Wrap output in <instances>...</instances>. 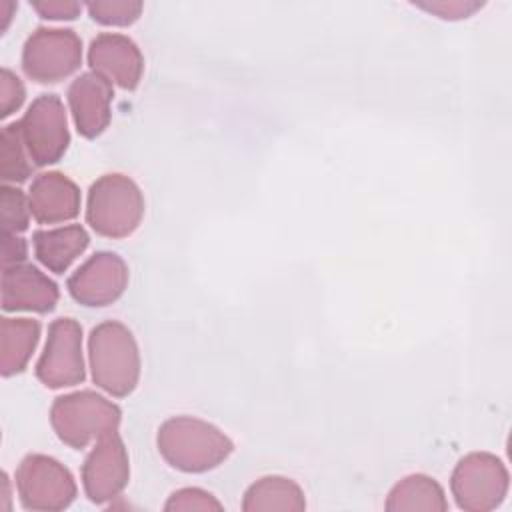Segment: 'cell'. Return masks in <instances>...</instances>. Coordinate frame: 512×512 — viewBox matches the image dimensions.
I'll return each mask as SVG.
<instances>
[{
	"instance_id": "obj_1",
	"label": "cell",
	"mask_w": 512,
	"mask_h": 512,
	"mask_svg": "<svg viewBox=\"0 0 512 512\" xmlns=\"http://www.w3.org/2000/svg\"><path fill=\"white\" fill-rule=\"evenodd\" d=\"M156 444L170 466L192 474L220 466L234 450L220 428L194 416L168 418L158 428Z\"/></svg>"
},
{
	"instance_id": "obj_2",
	"label": "cell",
	"mask_w": 512,
	"mask_h": 512,
	"mask_svg": "<svg viewBox=\"0 0 512 512\" xmlns=\"http://www.w3.org/2000/svg\"><path fill=\"white\" fill-rule=\"evenodd\" d=\"M88 362L94 384L110 396L124 398L134 392L140 378V352L132 332L122 322L106 320L92 328Z\"/></svg>"
},
{
	"instance_id": "obj_3",
	"label": "cell",
	"mask_w": 512,
	"mask_h": 512,
	"mask_svg": "<svg viewBox=\"0 0 512 512\" xmlns=\"http://www.w3.org/2000/svg\"><path fill=\"white\" fill-rule=\"evenodd\" d=\"M120 416V408L94 390L58 396L50 408V422L56 436L76 450L116 432Z\"/></svg>"
},
{
	"instance_id": "obj_4",
	"label": "cell",
	"mask_w": 512,
	"mask_h": 512,
	"mask_svg": "<svg viewBox=\"0 0 512 512\" xmlns=\"http://www.w3.org/2000/svg\"><path fill=\"white\" fill-rule=\"evenodd\" d=\"M144 196L124 174H104L88 190L86 222L106 238H126L142 222Z\"/></svg>"
},
{
	"instance_id": "obj_5",
	"label": "cell",
	"mask_w": 512,
	"mask_h": 512,
	"mask_svg": "<svg viewBox=\"0 0 512 512\" xmlns=\"http://www.w3.org/2000/svg\"><path fill=\"white\" fill-rule=\"evenodd\" d=\"M508 484V470L500 458L490 452H472L456 464L450 490L458 508L466 512H488L502 504Z\"/></svg>"
},
{
	"instance_id": "obj_6",
	"label": "cell",
	"mask_w": 512,
	"mask_h": 512,
	"mask_svg": "<svg viewBox=\"0 0 512 512\" xmlns=\"http://www.w3.org/2000/svg\"><path fill=\"white\" fill-rule=\"evenodd\" d=\"M16 488L26 510L58 512L76 498V482L70 470L46 454H28L16 470Z\"/></svg>"
},
{
	"instance_id": "obj_7",
	"label": "cell",
	"mask_w": 512,
	"mask_h": 512,
	"mask_svg": "<svg viewBox=\"0 0 512 512\" xmlns=\"http://www.w3.org/2000/svg\"><path fill=\"white\" fill-rule=\"evenodd\" d=\"M82 64V40L70 28H36L24 42L22 68L28 78L48 84L74 74Z\"/></svg>"
},
{
	"instance_id": "obj_8",
	"label": "cell",
	"mask_w": 512,
	"mask_h": 512,
	"mask_svg": "<svg viewBox=\"0 0 512 512\" xmlns=\"http://www.w3.org/2000/svg\"><path fill=\"white\" fill-rule=\"evenodd\" d=\"M24 146L34 166L58 162L70 144L64 102L56 94H40L18 120Z\"/></svg>"
},
{
	"instance_id": "obj_9",
	"label": "cell",
	"mask_w": 512,
	"mask_h": 512,
	"mask_svg": "<svg viewBox=\"0 0 512 512\" xmlns=\"http://www.w3.org/2000/svg\"><path fill=\"white\" fill-rule=\"evenodd\" d=\"M36 376L48 388H64L84 382L82 326L76 320L56 318L48 326L44 352L36 362Z\"/></svg>"
},
{
	"instance_id": "obj_10",
	"label": "cell",
	"mask_w": 512,
	"mask_h": 512,
	"mask_svg": "<svg viewBox=\"0 0 512 512\" xmlns=\"http://www.w3.org/2000/svg\"><path fill=\"white\" fill-rule=\"evenodd\" d=\"M130 462L122 438L112 432L96 442L82 464V486L94 504L114 500L128 484Z\"/></svg>"
},
{
	"instance_id": "obj_11",
	"label": "cell",
	"mask_w": 512,
	"mask_h": 512,
	"mask_svg": "<svg viewBox=\"0 0 512 512\" xmlns=\"http://www.w3.org/2000/svg\"><path fill=\"white\" fill-rule=\"evenodd\" d=\"M66 286L70 296L82 306H108L124 294L128 266L114 252H96L70 274Z\"/></svg>"
},
{
	"instance_id": "obj_12",
	"label": "cell",
	"mask_w": 512,
	"mask_h": 512,
	"mask_svg": "<svg viewBox=\"0 0 512 512\" xmlns=\"http://www.w3.org/2000/svg\"><path fill=\"white\" fill-rule=\"evenodd\" d=\"M92 72L104 76L124 90H134L144 72V58L136 42L124 34L102 32L88 48Z\"/></svg>"
},
{
	"instance_id": "obj_13",
	"label": "cell",
	"mask_w": 512,
	"mask_h": 512,
	"mask_svg": "<svg viewBox=\"0 0 512 512\" xmlns=\"http://www.w3.org/2000/svg\"><path fill=\"white\" fill-rule=\"evenodd\" d=\"M58 302V286L34 264L18 262L2 266V308L6 312H52Z\"/></svg>"
},
{
	"instance_id": "obj_14",
	"label": "cell",
	"mask_w": 512,
	"mask_h": 512,
	"mask_svg": "<svg viewBox=\"0 0 512 512\" xmlns=\"http://www.w3.org/2000/svg\"><path fill=\"white\" fill-rule=\"evenodd\" d=\"M112 82L96 72H84L68 88V106L78 134L84 138L100 136L110 124Z\"/></svg>"
},
{
	"instance_id": "obj_15",
	"label": "cell",
	"mask_w": 512,
	"mask_h": 512,
	"mask_svg": "<svg viewBox=\"0 0 512 512\" xmlns=\"http://www.w3.org/2000/svg\"><path fill=\"white\" fill-rule=\"evenodd\" d=\"M28 204L38 224L68 222L80 212V190L62 172H42L30 184Z\"/></svg>"
},
{
	"instance_id": "obj_16",
	"label": "cell",
	"mask_w": 512,
	"mask_h": 512,
	"mask_svg": "<svg viewBox=\"0 0 512 512\" xmlns=\"http://www.w3.org/2000/svg\"><path fill=\"white\" fill-rule=\"evenodd\" d=\"M34 254L50 272L64 274L70 264L88 248L90 236L80 224H68L52 230H36L32 236Z\"/></svg>"
},
{
	"instance_id": "obj_17",
	"label": "cell",
	"mask_w": 512,
	"mask_h": 512,
	"mask_svg": "<svg viewBox=\"0 0 512 512\" xmlns=\"http://www.w3.org/2000/svg\"><path fill=\"white\" fill-rule=\"evenodd\" d=\"M40 340V322L32 318H0V374L4 378L26 368Z\"/></svg>"
},
{
	"instance_id": "obj_18",
	"label": "cell",
	"mask_w": 512,
	"mask_h": 512,
	"mask_svg": "<svg viewBox=\"0 0 512 512\" xmlns=\"http://www.w3.org/2000/svg\"><path fill=\"white\" fill-rule=\"evenodd\" d=\"M306 498L302 488L284 476H264L244 494V512H302Z\"/></svg>"
},
{
	"instance_id": "obj_19",
	"label": "cell",
	"mask_w": 512,
	"mask_h": 512,
	"mask_svg": "<svg viewBox=\"0 0 512 512\" xmlns=\"http://www.w3.org/2000/svg\"><path fill=\"white\" fill-rule=\"evenodd\" d=\"M384 508L388 512H444L448 510L442 486L426 474L402 478L388 494Z\"/></svg>"
},
{
	"instance_id": "obj_20",
	"label": "cell",
	"mask_w": 512,
	"mask_h": 512,
	"mask_svg": "<svg viewBox=\"0 0 512 512\" xmlns=\"http://www.w3.org/2000/svg\"><path fill=\"white\" fill-rule=\"evenodd\" d=\"M34 170V162L22 140L20 124L12 122L0 134V174L4 182H24Z\"/></svg>"
},
{
	"instance_id": "obj_21",
	"label": "cell",
	"mask_w": 512,
	"mask_h": 512,
	"mask_svg": "<svg viewBox=\"0 0 512 512\" xmlns=\"http://www.w3.org/2000/svg\"><path fill=\"white\" fill-rule=\"evenodd\" d=\"M142 8V2L134 0H96L86 4L92 20L104 26H130L140 18Z\"/></svg>"
},
{
	"instance_id": "obj_22",
	"label": "cell",
	"mask_w": 512,
	"mask_h": 512,
	"mask_svg": "<svg viewBox=\"0 0 512 512\" xmlns=\"http://www.w3.org/2000/svg\"><path fill=\"white\" fill-rule=\"evenodd\" d=\"M0 210H2V232L18 234L30 224V204L28 196L16 186L4 184L0 190Z\"/></svg>"
},
{
	"instance_id": "obj_23",
	"label": "cell",
	"mask_w": 512,
	"mask_h": 512,
	"mask_svg": "<svg viewBox=\"0 0 512 512\" xmlns=\"http://www.w3.org/2000/svg\"><path fill=\"white\" fill-rule=\"evenodd\" d=\"M168 512H190V510H222V504L202 488L176 490L164 504Z\"/></svg>"
},
{
	"instance_id": "obj_24",
	"label": "cell",
	"mask_w": 512,
	"mask_h": 512,
	"mask_svg": "<svg viewBox=\"0 0 512 512\" xmlns=\"http://www.w3.org/2000/svg\"><path fill=\"white\" fill-rule=\"evenodd\" d=\"M26 98V90L22 80L8 68L0 72V118H8L16 112Z\"/></svg>"
},
{
	"instance_id": "obj_25",
	"label": "cell",
	"mask_w": 512,
	"mask_h": 512,
	"mask_svg": "<svg viewBox=\"0 0 512 512\" xmlns=\"http://www.w3.org/2000/svg\"><path fill=\"white\" fill-rule=\"evenodd\" d=\"M416 6L444 20H462L472 16L484 4L472 2V0H436V2H416Z\"/></svg>"
},
{
	"instance_id": "obj_26",
	"label": "cell",
	"mask_w": 512,
	"mask_h": 512,
	"mask_svg": "<svg viewBox=\"0 0 512 512\" xmlns=\"http://www.w3.org/2000/svg\"><path fill=\"white\" fill-rule=\"evenodd\" d=\"M30 6L48 20H72L82 10V4L72 0H32Z\"/></svg>"
},
{
	"instance_id": "obj_27",
	"label": "cell",
	"mask_w": 512,
	"mask_h": 512,
	"mask_svg": "<svg viewBox=\"0 0 512 512\" xmlns=\"http://www.w3.org/2000/svg\"><path fill=\"white\" fill-rule=\"evenodd\" d=\"M26 258V242L16 234L2 232V266L24 262Z\"/></svg>"
},
{
	"instance_id": "obj_28",
	"label": "cell",
	"mask_w": 512,
	"mask_h": 512,
	"mask_svg": "<svg viewBox=\"0 0 512 512\" xmlns=\"http://www.w3.org/2000/svg\"><path fill=\"white\" fill-rule=\"evenodd\" d=\"M16 10V4L14 2H8V0H2L0 2V12H2V28H0V32H4L6 28H8V24H10V14Z\"/></svg>"
},
{
	"instance_id": "obj_29",
	"label": "cell",
	"mask_w": 512,
	"mask_h": 512,
	"mask_svg": "<svg viewBox=\"0 0 512 512\" xmlns=\"http://www.w3.org/2000/svg\"><path fill=\"white\" fill-rule=\"evenodd\" d=\"M0 486H2V492H0V496H2V500H6V508H4V510H10V492H8V486H10V482H8V474H6V472H2V480H0Z\"/></svg>"
}]
</instances>
